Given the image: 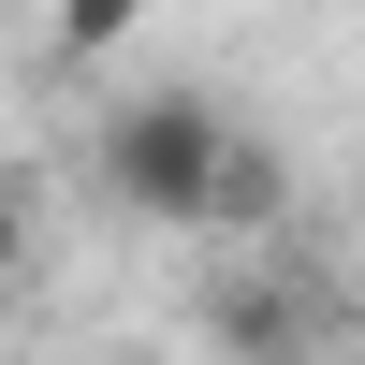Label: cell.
I'll list each match as a JSON object with an SVG mask.
<instances>
[{
    "label": "cell",
    "instance_id": "6da1fadb",
    "mask_svg": "<svg viewBox=\"0 0 365 365\" xmlns=\"http://www.w3.org/2000/svg\"><path fill=\"white\" fill-rule=\"evenodd\" d=\"M220 146H234V117L205 103V88H132V103L103 117V190L132 205V220H175V234H205Z\"/></svg>",
    "mask_w": 365,
    "mask_h": 365
},
{
    "label": "cell",
    "instance_id": "7a4b0ae2",
    "mask_svg": "<svg viewBox=\"0 0 365 365\" xmlns=\"http://www.w3.org/2000/svg\"><path fill=\"white\" fill-rule=\"evenodd\" d=\"M278 220H292V161L263 132H234L220 146V190H205V234H278Z\"/></svg>",
    "mask_w": 365,
    "mask_h": 365
},
{
    "label": "cell",
    "instance_id": "3957f363",
    "mask_svg": "<svg viewBox=\"0 0 365 365\" xmlns=\"http://www.w3.org/2000/svg\"><path fill=\"white\" fill-rule=\"evenodd\" d=\"M132 29H146V0H58V15H44V44H58V58H117Z\"/></svg>",
    "mask_w": 365,
    "mask_h": 365
},
{
    "label": "cell",
    "instance_id": "277c9868",
    "mask_svg": "<svg viewBox=\"0 0 365 365\" xmlns=\"http://www.w3.org/2000/svg\"><path fill=\"white\" fill-rule=\"evenodd\" d=\"M220 322H234V351H278V336H292V307H278V292H234Z\"/></svg>",
    "mask_w": 365,
    "mask_h": 365
},
{
    "label": "cell",
    "instance_id": "5b68a950",
    "mask_svg": "<svg viewBox=\"0 0 365 365\" xmlns=\"http://www.w3.org/2000/svg\"><path fill=\"white\" fill-rule=\"evenodd\" d=\"M15 263H29V220H15V190H0V278H15Z\"/></svg>",
    "mask_w": 365,
    "mask_h": 365
}]
</instances>
